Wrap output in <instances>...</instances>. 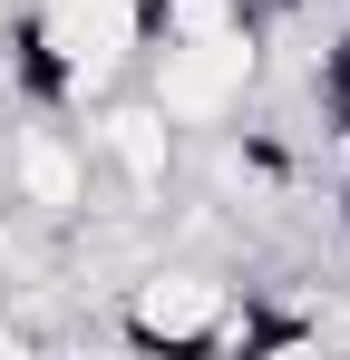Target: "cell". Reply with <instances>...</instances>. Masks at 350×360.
Wrapping results in <instances>:
<instances>
[{"mask_svg": "<svg viewBox=\"0 0 350 360\" xmlns=\"http://www.w3.org/2000/svg\"><path fill=\"white\" fill-rule=\"evenodd\" d=\"M273 78L263 59V20L253 30H214V39H146L136 49V88L166 108L175 136H214L243 117V98Z\"/></svg>", "mask_w": 350, "mask_h": 360, "instance_id": "6da1fadb", "label": "cell"}, {"mask_svg": "<svg viewBox=\"0 0 350 360\" xmlns=\"http://www.w3.org/2000/svg\"><path fill=\"white\" fill-rule=\"evenodd\" d=\"M233 302H243V283H233L224 263H185V253H156V263H136L127 283H117V341L127 351H214L233 321Z\"/></svg>", "mask_w": 350, "mask_h": 360, "instance_id": "7a4b0ae2", "label": "cell"}, {"mask_svg": "<svg viewBox=\"0 0 350 360\" xmlns=\"http://www.w3.org/2000/svg\"><path fill=\"white\" fill-rule=\"evenodd\" d=\"M0 195H10L30 224H49V234H68L88 205H108V195H98V156H88V136L68 127V108H30V117L0 127Z\"/></svg>", "mask_w": 350, "mask_h": 360, "instance_id": "3957f363", "label": "cell"}]
</instances>
